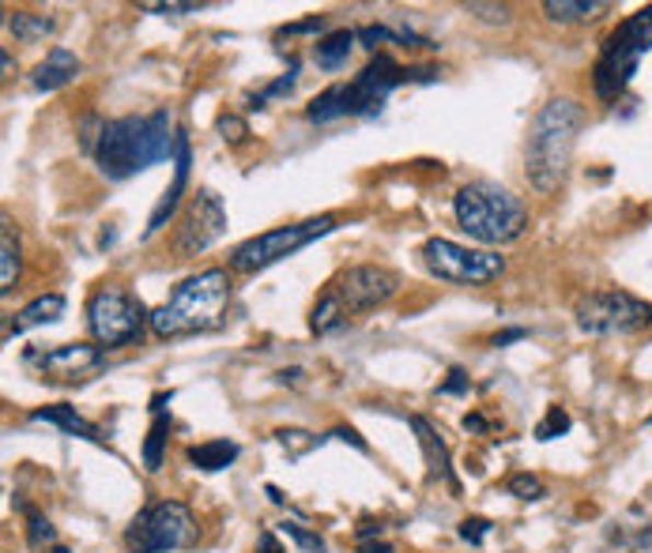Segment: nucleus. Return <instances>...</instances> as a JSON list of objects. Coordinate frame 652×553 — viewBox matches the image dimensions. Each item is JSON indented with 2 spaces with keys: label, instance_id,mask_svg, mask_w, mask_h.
<instances>
[{
  "label": "nucleus",
  "instance_id": "obj_1",
  "mask_svg": "<svg viewBox=\"0 0 652 553\" xmlns=\"http://www.w3.org/2000/svg\"><path fill=\"white\" fill-rule=\"evenodd\" d=\"M584 129V109L573 98H550L532 117L528 143H524V174L536 192L550 196L566 181Z\"/></svg>",
  "mask_w": 652,
  "mask_h": 553
},
{
  "label": "nucleus",
  "instance_id": "obj_2",
  "mask_svg": "<svg viewBox=\"0 0 652 553\" xmlns=\"http://www.w3.org/2000/svg\"><path fill=\"white\" fill-rule=\"evenodd\" d=\"M408 80H434V68H404L388 54H374L370 64L351 83H333L306 106L313 125L340 121V117H374L400 83Z\"/></svg>",
  "mask_w": 652,
  "mask_h": 553
},
{
  "label": "nucleus",
  "instance_id": "obj_3",
  "mask_svg": "<svg viewBox=\"0 0 652 553\" xmlns=\"http://www.w3.org/2000/svg\"><path fill=\"white\" fill-rule=\"evenodd\" d=\"M174 143L177 132L171 129V114L166 109H155L148 117H117V121L103 125L95 163L109 181H125V177L171 158Z\"/></svg>",
  "mask_w": 652,
  "mask_h": 553
},
{
  "label": "nucleus",
  "instance_id": "obj_4",
  "mask_svg": "<svg viewBox=\"0 0 652 553\" xmlns=\"http://www.w3.org/2000/svg\"><path fill=\"white\" fill-rule=\"evenodd\" d=\"M231 309V275L226 268H205L174 286V294L151 313V331L159 339L205 336L223 328Z\"/></svg>",
  "mask_w": 652,
  "mask_h": 553
},
{
  "label": "nucleus",
  "instance_id": "obj_5",
  "mask_svg": "<svg viewBox=\"0 0 652 553\" xmlns=\"http://www.w3.org/2000/svg\"><path fill=\"white\" fill-rule=\"evenodd\" d=\"M396 291H400V275L393 268H381V263H359V268L340 271L310 309L313 336H333L351 317L385 305Z\"/></svg>",
  "mask_w": 652,
  "mask_h": 553
},
{
  "label": "nucleus",
  "instance_id": "obj_6",
  "mask_svg": "<svg viewBox=\"0 0 652 553\" xmlns=\"http://www.w3.org/2000/svg\"><path fill=\"white\" fill-rule=\"evenodd\" d=\"M456 226L482 245H510L528 230V208L521 196L494 181H471L453 196Z\"/></svg>",
  "mask_w": 652,
  "mask_h": 553
},
{
  "label": "nucleus",
  "instance_id": "obj_7",
  "mask_svg": "<svg viewBox=\"0 0 652 553\" xmlns=\"http://www.w3.org/2000/svg\"><path fill=\"white\" fill-rule=\"evenodd\" d=\"M649 49H652V8H641L622 27L607 34L604 49H599L596 57V68H592V87H596V95L604 102H615L622 95Z\"/></svg>",
  "mask_w": 652,
  "mask_h": 553
},
{
  "label": "nucleus",
  "instance_id": "obj_8",
  "mask_svg": "<svg viewBox=\"0 0 652 553\" xmlns=\"http://www.w3.org/2000/svg\"><path fill=\"white\" fill-rule=\"evenodd\" d=\"M333 230H336V215H313L291 226L265 230V234L249 237V242H242L238 249L231 252V271H238V275H257V271L294 257L299 249H306L310 242L333 234Z\"/></svg>",
  "mask_w": 652,
  "mask_h": 553
},
{
  "label": "nucleus",
  "instance_id": "obj_9",
  "mask_svg": "<svg viewBox=\"0 0 652 553\" xmlns=\"http://www.w3.org/2000/svg\"><path fill=\"white\" fill-rule=\"evenodd\" d=\"M197 520L189 505L182 501H155L148 505L125 531V550L129 553H171L197 542Z\"/></svg>",
  "mask_w": 652,
  "mask_h": 553
},
{
  "label": "nucleus",
  "instance_id": "obj_10",
  "mask_svg": "<svg viewBox=\"0 0 652 553\" xmlns=\"http://www.w3.org/2000/svg\"><path fill=\"white\" fill-rule=\"evenodd\" d=\"M143 325H151V313L143 309L137 294L121 291V286H103L88 297V328L98 346L132 343Z\"/></svg>",
  "mask_w": 652,
  "mask_h": 553
},
{
  "label": "nucleus",
  "instance_id": "obj_11",
  "mask_svg": "<svg viewBox=\"0 0 652 553\" xmlns=\"http://www.w3.org/2000/svg\"><path fill=\"white\" fill-rule=\"evenodd\" d=\"M573 317L584 336H630L652 320V305L626 291H596L578 297Z\"/></svg>",
  "mask_w": 652,
  "mask_h": 553
},
{
  "label": "nucleus",
  "instance_id": "obj_12",
  "mask_svg": "<svg viewBox=\"0 0 652 553\" xmlns=\"http://www.w3.org/2000/svg\"><path fill=\"white\" fill-rule=\"evenodd\" d=\"M422 263L430 268V275L461 286H482L505 271V260L498 252L468 249V245H456L449 237H430L422 245Z\"/></svg>",
  "mask_w": 652,
  "mask_h": 553
},
{
  "label": "nucleus",
  "instance_id": "obj_13",
  "mask_svg": "<svg viewBox=\"0 0 652 553\" xmlns=\"http://www.w3.org/2000/svg\"><path fill=\"white\" fill-rule=\"evenodd\" d=\"M223 230H226L223 200H219L211 189L193 192L189 203H185V211H182V219H177V226H174V237H171L174 257L177 260L197 257V252H205L211 242H219Z\"/></svg>",
  "mask_w": 652,
  "mask_h": 553
},
{
  "label": "nucleus",
  "instance_id": "obj_14",
  "mask_svg": "<svg viewBox=\"0 0 652 553\" xmlns=\"http://www.w3.org/2000/svg\"><path fill=\"white\" fill-rule=\"evenodd\" d=\"M31 362L38 365V373L54 385H80V380L95 377L98 369L106 365L103 346H91V343H61V346H49V351L31 354Z\"/></svg>",
  "mask_w": 652,
  "mask_h": 553
},
{
  "label": "nucleus",
  "instance_id": "obj_15",
  "mask_svg": "<svg viewBox=\"0 0 652 553\" xmlns=\"http://www.w3.org/2000/svg\"><path fill=\"white\" fill-rule=\"evenodd\" d=\"M185 189H189V136L177 132V143H174V181H171V189L163 192V200L155 203V211H151L143 237H155L159 230L171 223V215L177 211V203H182Z\"/></svg>",
  "mask_w": 652,
  "mask_h": 553
},
{
  "label": "nucleus",
  "instance_id": "obj_16",
  "mask_svg": "<svg viewBox=\"0 0 652 553\" xmlns=\"http://www.w3.org/2000/svg\"><path fill=\"white\" fill-rule=\"evenodd\" d=\"M415 433H419V445L422 452H427V463H430V479L434 482H445L449 490H456V479H453V459H449V445L442 440V433L434 430L422 414H415L411 419Z\"/></svg>",
  "mask_w": 652,
  "mask_h": 553
},
{
  "label": "nucleus",
  "instance_id": "obj_17",
  "mask_svg": "<svg viewBox=\"0 0 652 553\" xmlns=\"http://www.w3.org/2000/svg\"><path fill=\"white\" fill-rule=\"evenodd\" d=\"M75 75H80V57L57 46L46 54V61L35 64V72H31V87L35 91H61L65 83L75 80Z\"/></svg>",
  "mask_w": 652,
  "mask_h": 553
},
{
  "label": "nucleus",
  "instance_id": "obj_18",
  "mask_svg": "<svg viewBox=\"0 0 652 553\" xmlns=\"http://www.w3.org/2000/svg\"><path fill=\"white\" fill-rule=\"evenodd\" d=\"M61 317H65V294H42L15 313L12 325H8V336H23V331L54 325V320H61Z\"/></svg>",
  "mask_w": 652,
  "mask_h": 553
},
{
  "label": "nucleus",
  "instance_id": "obj_19",
  "mask_svg": "<svg viewBox=\"0 0 652 553\" xmlns=\"http://www.w3.org/2000/svg\"><path fill=\"white\" fill-rule=\"evenodd\" d=\"M166 403H171V391H159L151 399V430L148 440H143V467L148 471H159L163 467V448H166V433H171V414H166Z\"/></svg>",
  "mask_w": 652,
  "mask_h": 553
},
{
  "label": "nucleus",
  "instance_id": "obj_20",
  "mask_svg": "<svg viewBox=\"0 0 652 553\" xmlns=\"http://www.w3.org/2000/svg\"><path fill=\"white\" fill-rule=\"evenodd\" d=\"M31 422L57 425V430L72 433V437H83V440H91V445H103V433H98V425H95V422H88V419H83V414H75V407H65V403H57V407H42V411L31 414Z\"/></svg>",
  "mask_w": 652,
  "mask_h": 553
},
{
  "label": "nucleus",
  "instance_id": "obj_21",
  "mask_svg": "<svg viewBox=\"0 0 652 553\" xmlns=\"http://www.w3.org/2000/svg\"><path fill=\"white\" fill-rule=\"evenodd\" d=\"M544 12L555 23H592L612 12V4L607 0H544Z\"/></svg>",
  "mask_w": 652,
  "mask_h": 553
},
{
  "label": "nucleus",
  "instance_id": "obj_22",
  "mask_svg": "<svg viewBox=\"0 0 652 553\" xmlns=\"http://www.w3.org/2000/svg\"><path fill=\"white\" fill-rule=\"evenodd\" d=\"M23 271V257H20V237H15L12 219H0V294H12L15 279Z\"/></svg>",
  "mask_w": 652,
  "mask_h": 553
},
{
  "label": "nucleus",
  "instance_id": "obj_23",
  "mask_svg": "<svg viewBox=\"0 0 652 553\" xmlns=\"http://www.w3.org/2000/svg\"><path fill=\"white\" fill-rule=\"evenodd\" d=\"M351 46H354V31H333L317 42L313 61H317V68H325V72H340L347 57H351Z\"/></svg>",
  "mask_w": 652,
  "mask_h": 553
},
{
  "label": "nucleus",
  "instance_id": "obj_24",
  "mask_svg": "<svg viewBox=\"0 0 652 553\" xmlns=\"http://www.w3.org/2000/svg\"><path fill=\"white\" fill-rule=\"evenodd\" d=\"M242 448L234 445V440H205V445H193L189 448V463L200 467V471H223V467H231L234 459H238Z\"/></svg>",
  "mask_w": 652,
  "mask_h": 553
},
{
  "label": "nucleus",
  "instance_id": "obj_25",
  "mask_svg": "<svg viewBox=\"0 0 652 553\" xmlns=\"http://www.w3.org/2000/svg\"><path fill=\"white\" fill-rule=\"evenodd\" d=\"M8 31L15 34V42H38L57 31V20L38 12H8Z\"/></svg>",
  "mask_w": 652,
  "mask_h": 553
},
{
  "label": "nucleus",
  "instance_id": "obj_26",
  "mask_svg": "<svg viewBox=\"0 0 652 553\" xmlns=\"http://www.w3.org/2000/svg\"><path fill=\"white\" fill-rule=\"evenodd\" d=\"M54 542H57L54 523H49L42 513H35V508H27V546L31 550H46V546H54Z\"/></svg>",
  "mask_w": 652,
  "mask_h": 553
},
{
  "label": "nucleus",
  "instance_id": "obj_27",
  "mask_svg": "<svg viewBox=\"0 0 652 553\" xmlns=\"http://www.w3.org/2000/svg\"><path fill=\"white\" fill-rule=\"evenodd\" d=\"M505 490H510L516 501H539V497H547L544 479H536V474H528V471L513 474V479L505 482Z\"/></svg>",
  "mask_w": 652,
  "mask_h": 553
},
{
  "label": "nucleus",
  "instance_id": "obj_28",
  "mask_svg": "<svg viewBox=\"0 0 652 553\" xmlns=\"http://www.w3.org/2000/svg\"><path fill=\"white\" fill-rule=\"evenodd\" d=\"M468 8L476 20L482 23H490V27H505V23L513 20V12H510V4H482V0H471V4H464Z\"/></svg>",
  "mask_w": 652,
  "mask_h": 553
},
{
  "label": "nucleus",
  "instance_id": "obj_29",
  "mask_svg": "<svg viewBox=\"0 0 652 553\" xmlns=\"http://www.w3.org/2000/svg\"><path fill=\"white\" fill-rule=\"evenodd\" d=\"M570 414L562 411V407H550L547 411V419L536 425V440H555V437H562L566 430H570Z\"/></svg>",
  "mask_w": 652,
  "mask_h": 553
},
{
  "label": "nucleus",
  "instance_id": "obj_30",
  "mask_svg": "<svg viewBox=\"0 0 652 553\" xmlns=\"http://www.w3.org/2000/svg\"><path fill=\"white\" fill-rule=\"evenodd\" d=\"M354 38L366 42V49H377V46H396V42H404V34H396L388 27H362V31H354Z\"/></svg>",
  "mask_w": 652,
  "mask_h": 553
},
{
  "label": "nucleus",
  "instance_id": "obj_31",
  "mask_svg": "<svg viewBox=\"0 0 652 553\" xmlns=\"http://www.w3.org/2000/svg\"><path fill=\"white\" fill-rule=\"evenodd\" d=\"M294 83H299V61H294V68L291 72L283 75V80H276V83H268L265 91H260L257 98H253V109H260V102H268V98H276V95H287V91L294 87Z\"/></svg>",
  "mask_w": 652,
  "mask_h": 553
},
{
  "label": "nucleus",
  "instance_id": "obj_32",
  "mask_svg": "<svg viewBox=\"0 0 652 553\" xmlns=\"http://www.w3.org/2000/svg\"><path fill=\"white\" fill-rule=\"evenodd\" d=\"M283 534H287V539L299 542V546L306 550V553H325V542H321L317 534H310L306 527H299V523H283Z\"/></svg>",
  "mask_w": 652,
  "mask_h": 553
},
{
  "label": "nucleus",
  "instance_id": "obj_33",
  "mask_svg": "<svg viewBox=\"0 0 652 553\" xmlns=\"http://www.w3.org/2000/svg\"><path fill=\"white\" fill-rule=\"evenodd\" d=\"M487 531H490V523L479 520V516H476V520H464V523H461V539L471 542V546H479V542L487 539Z\"/></svg>",
  "mask_w": 652,
  "mask_h": 553
},
{
  "label": "nucleus",
  "instance_id": "obj_34",
  "mask_svg": "<svg viewBox=\"0 0 652 553\" xmlns=\"http://www.w3.org/2000/svg\"><path fill=\"white\" fill-rule=\"evenodd\" d=\"M205 4H151V0H143L140 4V12H155V15H177V12H200Z\"/></svg>",
  "mask_w": 652,
  "mask_h": 553
},
{
  "label": "nucleus",
  "instance_id": "obj_35",
  "mask_svg": "<svg viewBox=\"0 0 652 553\" xmlns=\"http://www.w3.org/2000/svg\"><path fill=\"white\" fill-rule=\"evenodd\" d=\"M456 391H468V377H464L461 369L449 373V380L442 385V396H456Z\"/></svg>",
  "mask_w": 652,
  "mask_h": 553
},
{
  "label": "nucleus",
  "instance_id": "obj_36",
  "mask_svg": "<svg viewBox=\"0 0 652 553\" xmlns=\"http://www.w3.org/2000/svg\"><path fill=\"white\" fill-rule=\"evenodd\" d=\"M219 132H231V140H242L245 136V125L238 121V117H219Z\"/></svg>",
  "mask_w": 652,
  "mask_h": 553
},
{
  "label": "nucleus",
  "instance_id": "obj_37",
  "mask_svg": "<svg viewBox=\"0 0 652 553\" xmlns=\"http://www.w3.org/2000/svg\"><path fill=\"white\" fill-rule=\"evenodd\" d=\"M310 31H325V20H321V15H313V20L294 23V27H283L279 34H310Z\"/></svg>",
  "mask_w": 652,
  "mask_h": 553
},
{
  "label": "nucleus",
  "instance_id": "obj_38",
  "mask_svg": "<svg viewBox=\"0 0 652 553\" xmlns=\"http://www.w3.org/2000/svg\"><path fill=\"white\" fill-rule=\"evenodd\" d=\"M257 553H283V546H279V539H276V531H260Z\"/></svg>",
  "mask_w": 652,
  "mask_h": 553
},
{
  "label": "nucleus",
  "instance_id": "obj_39",
  "mask_svg": "<svg viewBox=\"0 0 652 553\" xmlns=\"http://www.w3.org/2000/svg\"><path fill=\"white\" fill-rule=\"evenodd\" d=\"M333 437H340V440H351V445L359 448V452H366V440H362V437H359V433H354V430H347V425H336V430H333Z\"/></svg>",
  "mask_w": 652,
  "mask_h": 553
},
{
  "label": "nucleus",
  "instance_id": "obj_40",
  "mask_svg": "<svg viewBox=\"0 0 652 553\" xmlns=\"http://www.w3.org/2000/svg\"><path fill=\"white\" fill-rule=\"evenodd\" d=\"M528 331L524 328H510V331H502V336H494V346H510V343H516V339H524Z\"/></svg>",
  "mask_w": 652,
  "mask_h": 553
},
{
  "label": "nucleus",
  "instance_id": "obj_41",
  "mask_svg": "<svg viewBox=\"0 0 652 553\" xmlns=\"http://www.w3.org/2000/svg\"><path fill=\"white\" fill-rule=\"evenodd\" d=\"M359 553H393V546H385V542H362Z\"/></svg>",
  "mask_w": 652,
  "mask_h": 553
},
{
  "label": "nucleus",
  "instance_id": "obj_42",
  "mask_svg": "<svg viewBox=\"0 0 652 553\" xmlns=\"http://www.w3.org/2000/svg\"><path fill=\"white\" fill-rule=\"evenodd\" d=\"M464 430H476L479 433V430H487V422H482L479 414H468V419H464Z\"/></svg>",
  "mask_w": 652,
  "mask_h": 553
},
{
  "label": "nucleus",
  "instance_id": "obj_43",
  "mask_svg": "<svg viewBox=\"0 0 652 553\" xmlns=\"http://www.w3.org/2000/svg\"><path fill=\"white\" fill-rule=\"evenodd\" d=\"M641 546H652V531H645V534H641Z\"/></svg>",
  "mask_w": 652,
  "mask_h": 553
}]
</instances>
